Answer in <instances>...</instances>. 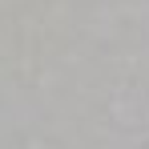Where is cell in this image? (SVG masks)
I'll use <instances>...</instances> for the list:
<instances>
[]
</instances>
